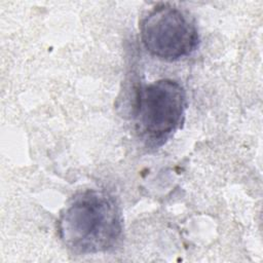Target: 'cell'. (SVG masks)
<instances>
[{
  "mask_svg": "<svg viewBox=\"0 0 263 263\" xmlns=\"http://www.w3.org/2000/svg\"><path fill=\"white\" fill-rule=\"evenodd\" d=\"M122 229V214L116 199L97 189L75 194L58 220L61 240L76 254H98L113 249Z\"/></svg>",
  "mask_w": 263,
  "mask_h": 263,
  "instance_id": "6da1fadb",
  "label": "cell"
},
{
  "mask_svg": "<svg viewBox=\"0 0 263 263\" xmlns=\"http://www.w3.org/2000/svg\"><path fill=\"white\" fill-rule=\"evenodd\" d=\"M186 91L176 80L164 78L136 88V129L148 147L162 146L182 125Z\"/></svg>",
  "mask_w": 263,
  "mask_h": 263,
  "instance_id": "7a4b0ae2",
  "label": "cell"
},
{
  "mask_svg": "<svg viewBox=\"0 0 263 263\" xmlns=\"http://www.w3.org/2000/svg\"><path fill=\"white\" fill-rule=\"evenodd\" d=\"M141 40L154 58L176 62L194 52L199 45L195 21L188 12L170 3H159L140 22Z\"/></svg>",
  "mask_w": 263,
  "mask_h": 263,
  "instance_id": "3957f363",
  "label": "cell"
}]
</instances>
